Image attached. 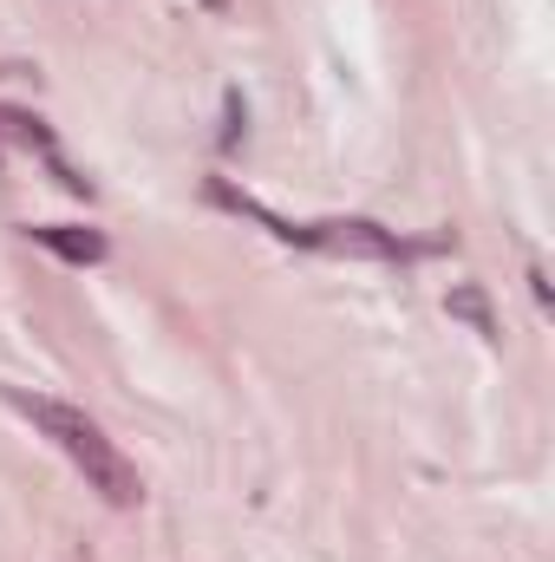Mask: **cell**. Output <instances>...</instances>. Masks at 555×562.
I'll return each instance as SVG.
<instances>
[{
  "label": "cell",
  "instance_id": "3957f363",
  "mask_svg": "<svg viewBox=\"0 0 555 562\" xmlns=\"http://www.w3.org/2000/svg\"><path fill=\"white\" fill-rule=\"evenodd\" d=\"M39 249H53L59 262H105V236L99 229H79V223H39V229H26Z\"/></svg>",
  "mask_w": 555,
  "mask_h": 562
},
{
  "label": "cell",
  "instance_id": "7a4b0ae2",
  "mask_svg": "<svg viewBox=\"0 0 555 562\" xmlns=\"http://www.w3.org/2000/svg\"><path fill=\"white\" fill-rule=\"evenodd\" d=\"M301 249H327V256H373V262H393L406 256L399 236H386L380 223L366 216H347V223H301Z\"/></svg>",
  "mask_w": 555,
  "mask_h": 562
},
{
  "label": "cell",
  "instance_id": "277c9868",
  "mask_svg": "<svg viewBox=\"0 0 555 562\" xmlns=\"http://www.w3.org/2000/svg\"><path fill=\"white\" fill-rule=\"evenodd\" d=\"M451 314H457V321H471V334H484V340H497V314H490V301H484V288H451Z\"/></svg>",
  "mask_w": 555,
  "mask_h": 562
},
{
  "label": "cell",
  "instance_id": "6da1fadb",
  "mask_svg": "<svg viewBox=\"0 0 555 562\" xmlns=\"http://www.w3.org/2000/svg\"><path fill=\"white\" fill-rule=\"evenodd\" d=\"M13 406L39 425V431H46V438H53V445L72 458V464H79V477H86V484H92V491H99L112 510H132V504L144 497V484H138V471H132V458H125V451H118V445H112L99 425L86 419L79 406H66V400H39V393H13Z\"/></svg>",
  "mask_w": 555,
  "mask_h": 562
}]
</instances>
